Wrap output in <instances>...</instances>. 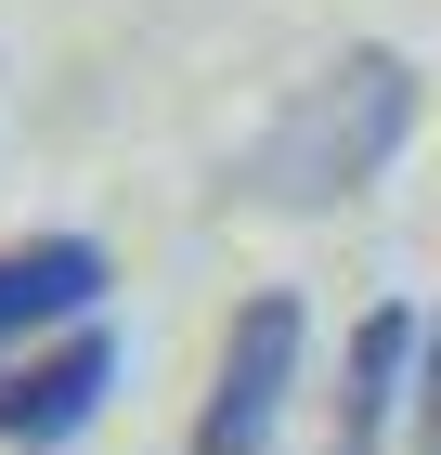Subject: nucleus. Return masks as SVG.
Returning <instances> with one entry per match:
<instances>
[{
	"label": "nucleus",
	"mask_w": 441,
	"mask_h": 455,
	"mask_svg": "<svg viewBox=\"0 0 441 455\" xmlns=\"http://www.w3.org/2000/svg\"><path fill=\"white\" fill-rule=\"evenodd\" d=\"M403 131H415V66L364 39V52H338L325 78H299V105L247 143L234 182L260 209H338V196H364V182L403 156Z\"/></svg>",
	"instance_id": "1"
},
{
	"label": "nucleus",
	"mask_w": 441,
	"mask_h": 455,
	"mask_svg": "<svg viewBox=\"0 0 441 455\" xmlns=\"http://www.w3.org/2000/svg\"><path fill=\"white\" fill-rule=\"evenodd\" d=\"M299 351H311V313L286 286L234 299L221 325V364H208V403H195V455H272L286 429V390H299Z\"/></svg>",
	"instance_id": "2"
},
{
	"label": "nucleus",
	"mask_w": 441,
	"mask_h": 455,
	"mask_svg": "<svg viewBox=\"0 0 441 455\" xmlns=\"http://www.w3.org/2000/svg\"><path fill=\"white\" fill-rule=\"evenodd\" d=\"M117 378H130V351H117V325H66V339H39V351H0V443L13 455H52L78 443V429L117 403Z\"/></svg>",
	"instance_id": "3"
},
{
	"label": "nucleus",
	"mask_w": 441,
	"mask_h": 455,
	"mask_svg": "<svg viewBox=\"0 0 441 455\" xmlns=\"http://www.w3.org/2000/svg\"><path fill=\"white\" fill-rule=\"evenodd\" d=\"M415 339H429V325H415L403 299H376V313L350 325V351H338V417H325V455H390V429L415 417Z\"/></svg>",
	"instance_id": "4"
},
{
	"label": "nucleus",
	"mask_w": 441,
	"mask_h": 455,
	"mask_svg": "<svg viewBox=\"0 0 441 455\" xmlns=\"http://www.w3.org/2000/svg\"><path fill=\"white\" fill-rule=\"evenodd\" d=\"M104 247L91 235H13L0 247V351H39V339H66V325L104 313Z\"/></svg>",
	"instance_id": "5"
},
{
	"label": "nucleus",
	"mask_w": 441,
	"mask_h": 455,
	"mask_svg": "<svg viewBox=\"0 0 441 455\" xmlns=\"http://www.w3.org/2000/svg\"><path fill=\"white\" fill-rule=\"evenodd\" d=\"M415 455H441V313L415 339Z\"/></svg>",
	"instance_id": "6"
}]
</instances>
